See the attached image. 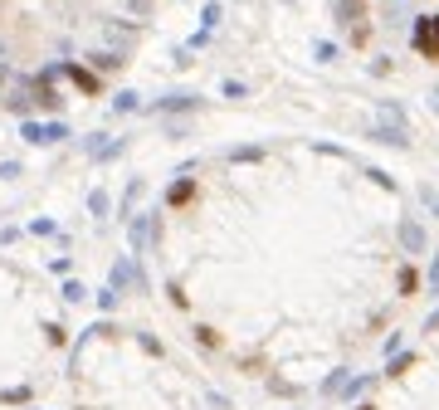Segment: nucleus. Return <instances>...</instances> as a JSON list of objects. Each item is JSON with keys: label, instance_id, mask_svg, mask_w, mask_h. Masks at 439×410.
<instances>
[{"label": "nucleus", "instance_id": "nucleus-4", "mask_svg": "<svg viewBox=\"0 0 439 410\" xmlns=\"http://www.w3.org/2000/svg\"><path fill=\"white\" fill-rule=\"evenodd\" d=\"M400 244H405V254H420V249L429 244L425 225H420V220H400Z\"/></svg>", "mask_w": 439, "mask_h": 410}, {"label": "nucleus", "instance_id": "nucleus-2", "mask_svg": "<svg viewBox=\"0 0 439 410\" xmlns=\"http://www.w3.org/2000/svg\"><path fill=\"white\" fill-rule=\"evenodd\" d=\"M332 15L342 30H361L366 25V0H332Z\"/></svg>", "mask_w": 439, "mask_h": 410}, {"label": "nucleus", "instance_id": "nucleus-17", "mask_svg": "<svg viewBox=\"0 0 439 410\" xmlns=\"http://www.w3.org/2000/svg\"><path fill=\"white\" fill-rule=\"evenodd\" d=\"M425 332H439V313H429V323H425Z\"/></svg>", "mask_w": 439, "mask_h": 410}, {"label": "nucleus", "instance_id": "nucleus-1", "mask_svg": "<svg viewBox=\"0 0 439 410\" xmlns=\"http://www.w3.org/2000/svg\"><path fill=\"white\" fill-rule=\"evenodd\" d=\"M410 44H415V54L439 64V15H420L415 30H410Z\"/></svg>", "mask_w": 439, "mask_h": 410}, {"label": "nucleus", "instance_id": "nucleus-8", "mask_svg": "<svg viewBox=\"0 0 439 410\" xmlns=\"http://www.w3.org/2000/svg\"><path fill=\"white\" fill-rule=\"evenodd\" d=\"M191 191H195L191 181H176V186L167 191V200H171V205H181V200H191Z\"/></svg>", "mask_w": 439, "mask_h": 410}, {"label": "nucleus", "instance_id": "nucleus-15", "mask_svg": "<svg viewBox=\"0 0 439 410\" xmlns=\"http://www.w3.org/2000/svg\"><path fill=\"white\" fill-rule=\"evenodd\" d=\"M215 25H220V6H205V34H210Z\"/></svg>", "mask_w": 439, "mask_h": 410}, {"label": "nucleus", "instance_id": "nucleus-6", "mask_svg": "<svg viewBox=\"0 0 439 410\" xmlns=\"http://www.w3.org/2000/svg\"><path fill=\"white\" fill-rule=\"evenodd\" d=\"M312 54H317L322 64H332V59H337V44H332V39H317V44H312Z\"/></svg>", "mask_w": 439, "mask_h": 410}, {"label": "nucleus", "instance_id": "nucleus-9", "mask_svg": "<svg viewBox=\"0 0 439 410\" xmlns=\"http://www.w3.org/2000/svg\"><path fill=\"white\" fill-rule=\"evenodd\" d=\"M415 288H420V274H415V269H410V264H405V269H400V293H405V298H410V293H415Z\"/></svg>", "mask_w": 439, "mask_h": 410}, {"label": "nucleus", "instance_id": "nucleus-5", "mask_svg": "<svg viewBox=\"0 0 439 410\" xmlns=\"http://www.w3.org/2000/svg\"><path fill=\"white\" fill-rule=\"evenodd\" d=\"M69 78H74V83H78L83 93H98V78H93L88 69H78V64H74V69H69Z\"/></svg>", "mask_w": 439, "mask_h": 410}, {"label": "nucleus", "instance_id": "nucleus-11", "mask_svg": "<svg viewBox=\"0 0 439 410\" xmlns=\"http://www.w3.org/2000/svg\"><path fill=\"white\" fill-rule=\"evenodd\" d=\"M93 69H103V74H107V69H122V59H118V54H93Z\"/></svg>", "mask_w": 439, "mask_h": 410}, {"label": "nucleus", "instance_id": "nucleus-16", "mask_svg": "<svg viewBox=\"0 0 439 410\" xmlns=\"http://www.w3.org/2000/svg\"><path fill=\"white\" fill-rule=\"evenodd\" d=\"M429 288L439 293V254H434V264H429Z\"/></svg>", "mask_w": 439, "mask_h": 410}, {"label": "nucleus", "instance_id": "nucleus-14", "mask_svg": "<svg viewBox=\"0 0 439 410\" xmlns=\"http://www.w3.org/2000/svg\"><path fill=\"white\" fill-rule=\"evenodd\" d=\"M420 200H425V205H429V211L439 215V191H429V186H420Z\"/></svg>", "mask_w": 439, "mask_h": 410}, {"label": "nucleus", "instance_id": "nucleus-3", "mask_svg": "<svg viewBox=\"0 0 439 410\" xmlns=\"http://www.w3.org/2000/svg\"><path fill=\"white\" fill-rule=\"evenodd\" d=\"M25 137H30V142H39V147H49V142L69 137V127H59V122H25Z\"/></svg>", "mask_w": 439, "mask_h": 410}, {"label": "nucleus", "instance_id": "nucleus-13", "mask_svg": "<svg viewBox=\"0 0 439 410\" xmlns=\"http://www.w3.org/2000/svg\"><path fill=\"white\" fill-rule=\"evenodd\" d=\"M88 211H93V215H107V195H103V191L88 195Z\"/></svg>", "mask_w": 439, "mask_h": 410}, {"label": "nucleus", "instance_id": "nucleus-12", "mask_svg": "<svg viewBox=\"0 0 439 410\" xmlns=\"http://www.w3.org/2000/svg\"><path fill=\"white\" fill-rule=\"evenodd\" d=\"M410 362H415V356H410V352H396V356H391V376H400V371H405Z\"/></svg>", "mask_w": 439, "mask_h": 410}, {"label": "nucleus", "instance_id": "nucleus-18", "mask_svg": "<svg viewBox=\"0 0 439 410\" xmlns=\"http://www.w3.org/2000/svg\"><path fill=\"white\" fill-rule=\"evenodd\" d=\"M429 108H434V113H439V88H429Z\"/></svg>", "mask_w": 439, "mask_h": 410}, {"label": "nucleus", "instance_id": "nucleus-10", "mask_svg": "<svg viewBox=\"0 0 439 410\" xmlns=\"http://www.w3.org/2000/svg\"><path fill=\"white\" fill-rule=\"evenodd\" d=\"M235 162H264V147H239V151H230Z\"/></svg>", "mask_w": 439, "mask_h": 410}, {"label": "nucleus", "instance_id": "nucleus-7", "mask_svg": "<svg viewBox=\"0 0 439 410\" xmlns=\"http://www.w3.org/2000/svg\"><path fill=\"white\" fill-rule=\"evenodd\" d=\"M376 113H381V118H386V122H400V127H405V113L396 108V102H376Z\"/></svg>", "mask_w": 439, "mask_h": 410}]
</instances>
